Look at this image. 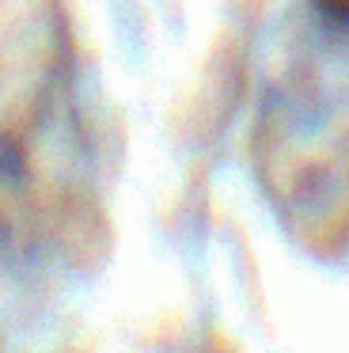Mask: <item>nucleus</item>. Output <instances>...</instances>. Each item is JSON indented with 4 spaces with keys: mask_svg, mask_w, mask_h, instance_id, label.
<instances>
[{
    "mask_svg": "<svg viewBox=\"0 0 349 353\" xmlns=\"http://www.w3.org/2000/svg\"><path fill=\"white\" fill-rule=\"evenodd\" d=\"M323 16L338 19V23H349V0H311Z\"/></svg>",
    "mask_w": 349,
    "mask_h": 353,
    "instance_id": "nucleus-1",
    "label": "nucleus"
}]
</instances>
